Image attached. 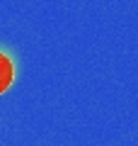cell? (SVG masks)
Returning a JSON list of instances; mask_svg holds the SVG:
<instances>
[{"label": "cell", "mask_w": 138, "mask_h": 146, "mask_svg": "<svg viewBox=\"0 0 138 146\" xmlns=\"http://www.w3.org/2000/svg\"><path fill=\"white\" fill-rule=\"evenodd\" d=\"M12 78H15V66H12L10 56L0 54V95L12 85Z\"/></svg>", "instance_id": "6da1fadb"}]
</instances>
